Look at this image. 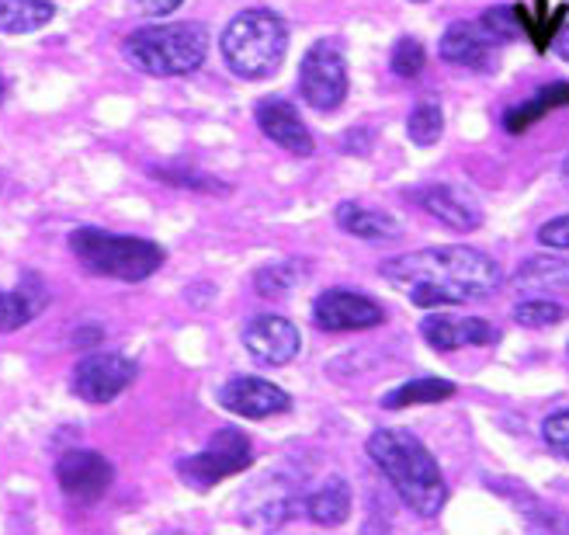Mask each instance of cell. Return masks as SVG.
<instances>
[{
    "label": "cell",
    "mask_w": 569,
    "mask_h": 535,
    "mask_svg": "<svg viewBox=\"0 0 569 535\" xmlns=\"http://www.w3.org/2000/svg\"><path fill=\"white\" fill-rule=\"evenodd\" d=\"M382 278L420 309L487 299L503 286V268L476 247H423L389 258Z\"/></svg>",
    "instance_id": "1"
},
{
    "label": "cell",
    "mask_w": 569,
    "mask_h": 535,
    "mask_svg": "<svg viewBox=\"0 0 569 535\" xmlns=\"http://www.w3.org/2000/svg\"><path fill=\"white\" fill-rule=\"evenodd\" d=\"M368 456L382 469V476L392 484V491L403 497L410 512L420 518L441 515L448 501V484L438 459L431 456L413 432L407 428H379L368 438Z\"/></svg>",
    "instance_id": "2"
},
{
    "label": "cell",
    "mask_w": 569,
    "mask_h": 535,
    "mask_svg": "<svg viewBox=\"0 0 569 535\" xmlns=\"http://www.w3.org/2000/svg\"><path fill=\"white\" fill-rule=\"evenodd\" d=\"M222 60L240 80H264L278 73L289 52V24L281 14L268 8L240 11L230 24L222 28Z\"/></svg>",
    "instance_id": "3"
},
{
    "label": "cell",
    "mask_w": 569,
    "mask_h": 535,
    "mask_svg": "<svg viewBox=\"0 0 569 535\" xmlns=\"http://www.w3.org/2000/svg\"><path fill=\"white\" fill-rule=\"evenodd\" d=\"M122 52L136 70L150 77H188L206 63L209 32L198 21L147 24L126 36Z\"/></svg>",
    "instance_id": "4"
},
{
    "label": "cell",
    "mask_w": 569,
    "mask_h": 535,
    "mask_svg": "<svg viewBox=\"0 0 569 535\" xmlns=\"http://www.w3.org/2000/svg\"><path fill=\"white\" fill-rule=\"evenodd\" d=\"M70 247L91 275L119 281H147L167 261V250L157 240L108 234L98 227H77L70 234Z\"/></svg>",
    "instance_id": "5"
},
{
    "label": "cell",
    "mask_w": 569,
    "mask_h": 535,
    "mask_svg": "<svg viewBox=\"0 0 569 535\" xmlns=\"http://www.w3.org/2000/svg\"><path fill=\"white\" fill-rule=\"evenodd\" d=\"M250 463H253L250 438L240 428H222L209 438L202 453L178 463V476L184 487L206 494V491L219 487L222 480H230V476L250 469Z\"/></svg>",
    "instance_id": "6"
},
{
    "label": "cell",
    "mask_w": 569,
    "mask_h": 535,
    "mask_svg": "<svg viewBox=\"0 0 569 535\" xmlns=\"http://www.w3.org/2000/svg\"><path fill=\"white\" fill-rule=\"evenodd\" d=\"M299 91L309 108L333 111L348 98V60L337 42L320 39L312 42L299 67Z\"/></svg>",
    "instance_id": "7"
},
{
    "label": "cell",
    "mask_w": 569,
    "mask_h": 535,
    "mask_svg": "<svg viewBox=\"0 0 569 535\" xmlns=\"http://www.w3.org/2000/svg\"><path fill=\"white\" fill-rule=\"evenodd\" d=\"M139 376V361L122 355V351H98V355H83L73 365V397L83 404H111L116 397L132 386Z\"/></svg>",
    "instance_id": "8"
},
{
    "label": "cell",
    "mask_w": 569,
    "mask_h": 535,
    "mask_svg": "<svg viewBox=\"0 0 569 535\" xmlns=\"http://www.w3.org/2000/svg\"><path fill=\"white\" fill-rule=\"evenodd\" d=\"M312 324L327 334L372 330L386 324V309L372 296H361L351 289H330L312 303Z\"/></svg>",
    "instance_id": "9"
},
{
    "label": "cell",
    "mask_w": 569,
    "mask_h": 535,
    "mask_svg": "<svg viewBox=\"0 0 569 535\" xmlns=\"http://www.w3.org/2000/svg\"><path fill=\"white\" fill-rule=\"evenodd\" d=\"M219 404L247 420H268L292 410V397L281 386L258 379V376H237L226 386H219Z\"/></svg>",
    "instance_id": "10"
},
{
    "label": "cell",
    "mask_w": 569,
    "mask_h": 535,
    "mask_svg": "<svg viewBox=\"0 0 569 535\" xmlns=\"http://www.w3.org/2000/svg\"><path fill=\"white\" fill-rule=\"evenodd\" d=\"M500 49L503 46H497L479 21L448 24L441 42H438V52H441L445 63L466 67V70H476V73H493L497 63H500Z\"/></svg>",
    "instance_id": "11"
},
{
    "label": "cell",
    "mask_w": 569,
    "mask_h": 535,
    "mask_svg": "<svg viewBox=\"0 0 569 535\" xmlns=\"http://www.w3.org/2000/svg\"><path fill=\"white\" fill-rule=\"evenodd\" d=\"M243 348L250 351L253 361L268 365V369H281L289 365L299 348H302V334L292 320H284L278 314L253 317L243 330Z\"/></svg>",
    "instance_id": "12"
},
{
    "label": "cell",
    "mask_w": 569,
    "mask_h": 535,
    "mask_svg": "<svg viewBox=\"0 0 569 535\" xmlns=\"http://www.w3.org/2000/svg\"><path fill=\"white\" fill-rule=\"evenodd\" d=\"M420 337L435 351H462V348H490L500 341V330L482 317H455V314H431L420 324Z\"/></svg>",
    "instance_id": "13"
},
{
    "label": "cell",
    "mask_w": 569,
    "mask_h": 535,
    "mask_svg": "<svg viewBox=\"0 0 569 535\" xmlns=\"http://www.w3.org/2000/svg\"><path fill=\"white\" fill-rule=\"evenodd\" d=\"M56 480H60L63 494L73 501H98L111 487V480H116V469H111V463L101 453L70 448L56 463Z\"/></svg>",
    "instance_id": "14"
},
{
    "label": "cell",
    "mask_w": 569,
    "mask_h": 535,
    "mask_svg": "<svg viewBox=\"0 0 569 535\" xmlns=\"http://www.w3.org/2000/svg\"><path fill=\"white\" fill-rule=\"evenodd\" d=\"M413 202L423 212H431L438 222H445V227L455 230V234H476L482 227V206L459 185H427V188H417Z\"/></svg>",
    "instance_id": "15"
},
{
    "label": "cell",
    "mask_w": 569,
    "mask_h": 535,
    "mask_svg": "<svg viewBox=\"0 0 569 535\" xmlns=\"http://www.w3.org/2000/svg\"><path fill=\"white\" fill-rule=\"evenodd\" d=\"M258 126L274 147L289 150L292 157H312V150H317V139L306 129L302 116L281 98L258 101Z\"/></svg>",
    "instance_id": "16"
},
{
    "label": "cell",
    "mask_w": 569,
    "mask_h": 535,
    "mask_svg": "<svg viewBox=\"0 0 569 535\" xmlns=\"http://www.w3.org/2000/svg\"><path fill=\"white\" fill-rule=\"evenodd\" d=\"M49 306V286L39 271H24L14 289L0 293V334H14L32 324Z\"/></svg>",
    "instance_id": "17"
},
{
    "label": "cell",
    "mask_w": 569,
    "mask_h": 535,
    "mask_svg": "<svg viewBox=\"0 0 569 535\" xmlns=\"http://www.w3.org/2000/svg\"><path fill=\"white\" fill-rule=\"evenodd\" d=\"M333 219H337V227L345 230V234H351L358 240H372V244L396 240V237L403 234V227L389 212H379V209L361 206V202H340L333 209Z\"/></svg>",
    "instance_id": "18"
},
{
    "label": "cell",
    "mask_w": 569,
    "mask_h": 535,
    "mask_svg": "<svg viewBox=\"0 0 569 535\" xmlns=\"http://www.w3.org/2000/svg\"><path fill=\"white\" fill-rule=\"evenodd\" d=\"M515 286L528 296L569 293V261L559 255H535L515 271Z\"/></svg>",
    "instance_id": "19"
},
{
    "label": "cell",
    "mask_w": 569,
    "mask_h": 535,
    "mask_svg": "<svg viewBox=\"0 0 569 535\" xmlns=\"http://www.w3.org/2000/svg\"><path fill=\"white\" fill-rule=\"evenodd\" d=\"M306 515L323 528L345 525L351 515V487L345 476H327V480L306 497Z\"/></svg>",
    "instance_id": "20"
},
{
    "label": "cell",
    "mask_w": 569,
    "mask_h": 535,
    "mask_svg": "<svg viewBox=\"0 0 569 535\" xmlns=\"http://www.w3.org/2000/svg\"><path fill=\"white\" fill-rule=\"evenodd\" d=\"M562 105H569V83H559V80L556 83H546V88H538L528 101H521V105L503 111V129L521 136L525 129H531L538 119H546L549 111H556Z\"/></svg>",
    "instance_id": "21"
},
{
    "label": "cell",
    "mask_w": 569,
    "mask_h": 535,
    "mask_svg": "<svg viewBox=\"0 0 569 535\" xmlns=\"http://www.w3.org/2000/svg\"><path fill=\"white\" fill-rule=\"evenodd\" d=\"M52 18V0H0V36H32Z\"/></svg>",
    "instance_id": "22"
},
{
    "label": "cell",
    "mask_w": 569,
    "mask_h": 535,
    "mask_svg": "<svg viewBox=\"0 0 569 535\" xmlns=\"http://www.w3.org/2000/svg\"><path fill=\"white\" fill-rule=\"evenodd\" d=\"M455 397V383L448 379H410L400 383L392 393L382 397L386 410H403V407H417V404H441Z\"/></svg>",
    "instance_id": "23"
},
{
    "label": "cell",
    "mask_w": 569,
    "mask_h": 535,
    "mask_svg": "<svg viewBox=\"0 0 569 535\" xmlns=\"http://www.w3.org/2000/svg\"><path fill=\"white\" fill-rule=\"evenodd\" d=\"M445 132V111L435 98H427L420 101L413 111H410V119H407V136H410V143L413 147H435L438 139Z\"/></svg>",
    "instance_id": "24"
},
{
    "label": "cell",
    "mask_w": 569,
    "mask_h": 535,
    "mask_svg": "<svg viewBox=\"0 0 569 535\" xmlns=\"http://www.w3.org/2000/svg\"><path fill=\"white\" fill-rule=\"evenodd\" d=\"M479 24L487 28L497 46H510L525 36V11L518 4H493L482 11Z\"/></svg>",
    "instance_id": "25"
},
{
    "label": "cell",
    "mask_w": 569,
    "mask_h": 535,
    "mask_svg": "<svg viewBox=\"0 0 569 535\" xmlns=\"http://www.w3.org/2000/svg\"><path fill=\"white\" fill-rule=\"evenodd\" d=\"M515 320L528 330H542L566 320V306L556 303L552 296H528L515 306Z\"/></svg>",
    "instance_id": "26"
},
{
    "label": "cell",
    "mask_w": 569,
    "mask_h": 535,
    "mask_svg": "<svg viewBox=\"0 0 569 535\" xmlns=\"http://www.w3.org/2000/svg\"><path fill=\"white\" fill-rule=\"evenodd\" d=\"M299 271L302 265L299 261H281V265H268L261 268L258 275H253V289H258L261 296L274 299V296H284L296 281H299Z\"/></svg>",
    "instance_id": "27"
},
{
    "label": "cell",
    "mask_w": 569,
    "mask_h": 535,
    "mask_svg": "<svg viewBox=\"0 0 569 535\" xmlns=\"http://www.w3.org/2000/svg\"><path fill=\"white\" fill-rule=\"evenodd\" d=\"M423 63H427V52H423V46H420L417 39H400V42L392 46V52H389V67H392V73H396V77H403V80L420 77Z\"/></svg>",
    "instance_id": "28"
},
{
    "label": "cell",
    "mask_w": 569,
    "mask_h": 535,
    "mask_svg": "<svg viewBox=\"0 0 569 535\" xmlns=\"http://www.w3.org/2000/svg\"><path fill=\"white\" fill-rule=\"evenodd\" d=\"M542 438H546V445L552 448L559 459L569 463V407L556 410V414H549L542 420Z\"/></svg>",
    "instance_id": "29"
},
{
    "label": "cell",
    "mask_w": 569,
    "mask_h": 535,
    "mask_svg": "<svg viewBox=\"0 0 569 535\" xmlns=\"http://www.w3.org/2000/svg\"><path fill=\"white\" fill-rule=\"evenodd\" d=\"M153 178L167 181V185H181V188H198V191H209V195H226L230 185H219L209 175H184V171H163V167H153Z\"/></svg>",
    "instance_id": "30"
},
{
    "label": "cell",
    "mask_w": 569,
    "mask_h": 535,
    "mask_svg": "<svg viewBox=\"0 0 569 535\" xmlns=\"http://www.w3.org/2000/svg\"><path fill=\"white\" fill-rule=\"evenodd\" d=\"M538 244L556 247V250H569V212L549 219L546 227H538Z\"/></svg>",
    "instance_id": "31"
},
{
    "label": "cell",
    "mask_w": 569,
    "mask_h": 535,
    "mask_svg": "<svg viewBox=\"0 0 569 535\" xmlns=\"http://www.w3.org/2000/svg\"><path fill=\"white\" fill-rule=\"evenodd\" d=\"M181 4L184 0H136V11L147 14V18H167V14H174Z\"/></svg>",
    "instance_id": "32"
},
{
    "label": "cell",
    "mask_w": 569,
    "mask_h": 535,
    "mask_svg": "<svg viewBox=\"0 0 569 535\" xmlns=\"http://www.w3.org/2000/svg\"><path fill=\"white\" fill-rule=\"evenodd\" d=\"M552 49L559 52V60H566V63H569V24H562V28H559V36H556Z\"/></svg>",
    "instance_id": "33"
},
{
    "label": "cell",
    "mask_w": 569,
    "mask_h": 535,
    "mask_svg": "<svg viewBox=\"0 0 569 535\" xmlns=\"http://www.w3.org/2000/svg\"><path fill=\"white\" fill-rule=\"evenodd\" d=\"M4 98H8V80H4V73H0V105H4Z\"/></svg>",
    "instance_id": "34"
},
{
    "label": "cell",
    "mask_w": 569,
    "mask_h": 535,
    "mask_svg": "<svg viewBox=\"0 0 569 535\" xmlns=\"http://www.w3.org/2000/svg\"><path fill=\"white\" fill-rule=\"evenodd\" d=\"M562 181H566V185H569V157H566V160H562Z\"/></svg>",
    "instance_id": "35"
},
{
    "label": "cell",
    "mask_w": 569,
    "mask_h": 535,
    "mask_svg": "<svg viewBox=\"0 0 569 535\" xmlns=\"http://www.w3.org/2000/svg\"><path fill=\"white\" fill-rule=\"evenodd\" d=\"M413 4H423V0H413Z\"/></svg>",
    "instance_id": "36"
}]
</instances>
